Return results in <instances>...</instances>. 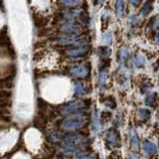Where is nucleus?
<instances>
[{"mask_svg":"<svg viewBox=\"0 0 159 159\" xmlns=\"http://www.w3.org/2000/svg\"><path fill=\"white\" fill-rule=\"evenodd\" d=\"M89 73V68L88 65H77L71 69V74L73 75L74 77L76 78H84L87 77Z\"/></svg>","mask_w":159,"mask_h":159,"instance_id":"5","label":"nucleus"},{"mask_svg":"<svg viewBox=\"0 0 159 159\" xmlns=\"http://www.w3.org/2000/svg\"><path fill=\"white\" fill-rule=\"evenodd\" d=\"M84 123H86V116H84V114L82 112H76L70 114L67 118H65L61 126L64 130L72 131L81 128Z\"/></svg>","mask_w":159,"mask_h":159,"instance_id":"1","label":"nucleus"},{"mask_svg":"<svg viewBox=\"0 0 159 159\" xmlns=\"http://www.w3.org/2000/svg\"><path fill=\"white\" fill-rule=\"evenodd\" d=\"M123 12V0H116V13L118 17H121Z\"/></svg>","mask_w":159,"mask_h":159,"instance_id":"15","label":"nucleus"},{"mask_svg":"<svg viewBox=\"0 0 159 159\" xmlns=\"http://www.w3.org/2000/svg\"><path fill=\"white\" fill-rule=\"evenodd\" d=\"M64 141L72 143L73 145L77 147L78 145H81V144L84 141V138L82 135H80V134H70V135H67L64 138Z\"/></svg>","mask_w":159,"mask_h":159,"instance_id":"9","label":"nucleus"},{"mask_svg":"<svg viewBox=\"0 0 159 159\" xmlns=\"http://www.w3.org/2000/svg\"><path fill=\"white\" fill-rule=\"evenodd\" d=\"M143 149H144V151H145L147 154H152L156 151V147L155 145H154L153 143L151 142H145V144H144V146H143Z\"/></svg>","mask_w":159,"mask_h":159,"instance_id":"13","label":"nucleus"},{"mask_svg":"<svg viewBox=\"0 0 159 159\" xmlns=\"http://www.w3.org/2000/svg\"><path fill=\"white\" fill-rule=\"evenodd\" d=\"M10 45V40H9V37L6 33V31H0V46L2 47H7Z\"/></svg>","mask_w":159,"mask_h":159,"instance_id":"11","label":"nucleus"},{"mask_svg":"<svg viewBox=\"0 0 159 159\" xmlns=\"http://www.w3.org/2000/svg\"><path fill=\"white\" fill-rule=\"evenodd\" d=\"M107 141L109 143H116L117 141V139H118L116 132L114 131V130H111L109 132H107Z\"/></svg>","mask_w":159,"mask_h":159,"instance_id":"14","label":"nucleus"},{"mask_svg":"<svg viewBox=\"0 0 159 159\" xmlns=\"http://www.w3.org/2000/svg\"><path fill=\"white\" fill-rule=\"evenodd\" d=\"M63 18L67 20V22H73L74 20L80 18L83 15V12L79 9H68L62 11Z\"/></svg>","mask_w":159,"mask_h":159,"instance_id":"6","label":"nucleus"},{"mask_svg":"<svg viewBox=\"0 0 159 159\" xmlns=\"http://www.w3.org/2000/svg\"><path fill=\"white\" fill-rule=\"evenodd\" d=\"M61 6L65 8H78L84 4V0H59Z\"/></svg>","mask_w":159,"mask_h":159,"instance_id":"8","label":"nucleus"},{"mask_svg":"<svg viewBox=\"0 0 159 159\" xmlns=\"http://www.w3.org/2000/svg\"><path fill=\"white\" fill-rule=\"evenodd\" d=\"M84 159H96L93 155H89V156H87V157H84Z\"/></svg>","mask_w":159,"mask_h":159,"instance_id":"24","label":"nucleus"},{"mask_svg":"<svg viewBox=\"0 0 159 159\" xmlns=\"http://www.w3.org/2000/svg\"><path fill=\"white\" fill-rule=\"evenodd\" d=\"M89 46H79V47H75L71 48L67 51V54L70 57L73 58H78V57H83L88 52H89Z\"/></svg>","mask_w":159,"mask_h":159,"instance_id":"7","label":"nucleus"},{"mask_svg":"<svg viewBox=\"0 0 159 159\" xmlns=\"http://www.w3.org/2000/svg\"><path fill=\"white\" fill-rule=\"evenodd\" d=\"M149 111H146V109H141L140 111V117L142 118V119H147L148 117H149Z\"/></svg>","mask_w":159,"mask_h":159,"instance_id":"18","label":"nucleus"},{"mask_svg":"<svg viewBox=\"0 0 159 159\" xmlns=\"http://www.w3.org/2000/svg\"><path fill=\"white\" fill-rule=\"evenodd\" d=\"M111 39H112V36H111V32H107L102 36V41L106 44H111Z\"/></svg>","mask_w":159,"mask_h":159,"instance_id":"17","label":"nucleus"},{"mask_svg":"<svg viewBox=\"0 0 159 159\" xmlns=\"http://www.w3.org/2000/svg\"><path fill=\"white\" fill-rule=\"evenodd\" d=\"M58 43L64 46H86L87 40L86 38L79 36H67L58 39Z\"/></svg>","mask_w":159,"mask_h":159,"instance_id":"2","label":"nucleus"},{"mask_svg":"<svg viewBox=\"0 0 159 159\" xmlns=\"http://www.w3.org/2000/svg\"><path fill=\"white\" fill-rule=\"evenodd\" d=\"M127 55H128L127 49H126V48H122V49H121V51H120V58H121V59H125V58L127 57Z\"/></svg>","mask_w":159,"mask_h":159,"instance_id":"20","label":"nucleus"},{"mask_svg":"<svg viewBox=\"0 0 159 159\" xmlns=\"http://www.w3.org/2000/svg\"><path fill=\"white\" fill-rule=\"evenodd\" d=\"M152 2H153V0H147V1L144 3L143 8L141 10V14L143 16H146V15L150 13V11L152 10Z\"/></svg>","mask_w":159,"mask_h":159,"instance_id":"12","label":"nucleus"},{"mask_svg":"<svg viewBox=\"0 0 159 159\" xmlns=\"http://www.w3.org/2000/svg\"><path fill=\"white\" fill-rule=\"evenodd\" d=\"M60 29H61L62 32L70 34L71 36H78V35L82 34L83 32L82 27L79 24L74 22H65L61 25Z\"/></svg>","mask_w":159,"mask_h":159,"instance_id":"3","label":"nucleus"},{"mask_svg":"<svg viewBox=\"0 0 159 159\" xmlns=\"http://www.w3.org/2000/svg\"><path fill=\"white\" fill-rule=\"evenodd\" d=\"M107 72H102L101 74H99V78H98V84H99V86L102 87L104 83H106L107 81Z\"/></svg>","mask_w":159,"mask_h":159,"instance_id":"16","label":"nucleus"},{"mask_svg":"<svg viewBox=\"0 0 159 159\" xmlns=\"http://www.w3.org/2000/svg\"><path fill=\"white\" fill-rule=\"evenodd\" d=\"M86 93V88L82 82H75V93L77 97H82Z\"/></svg>","mask_w":159,"mask_h":159,"instance_id":"10","label":"nucleus"},{"mask_svg":"<svg viewBox=\"0 0 159 159\" xmlns=\"http://www.w3.org/2000/svg\"><path fill=\"white\" fill-rule=\"evenodd\" d=\"M83 107H84V102L75 101V102H72L66 104V106H64L61 109V111L63 114H68V116H70V114L78 111L79 109L82 108Z\"/></svg>","mask_w":159,"mask_h":159,"instance_id":"4","label":"nucleus"},{"mask_svg":"<svg viewBox=\"0 0 159 159\" xmlns=\"http://www.w3.org/2000/svg\"><path fill=\"white\" fill-rule=\"evenodd\" d=\"M134 63H135L136 66H140V65H142L144 63V58L143 57H137L134 59Z\"/></svg>","mask_w":159,"mask_h":159,"instance_id":"19","label":"nucleus"},{"mask_svg":"<svg viewBox=\"0 0 159 159\" xmlns=\"http://www.w3.org/2000/svg\"><path fill=\"white\" fill-rule=\"evenodd\" d=\"M130 2L134 5V6H137L138 3L140 2V0H130Z\"/></svg>","mask_w":159,"mask_h":159,"instance_id":"23","label":"nucleus"},{"mask_svg":"<svg viewBox=\"0 0 159 159\" xmlns=\"http://www.w3.org/2000/svg\"><path fill=\"white\" fill-rule=\"evenodd\" d=\"M132 145H133V147H137V145H138V139H137L136 135L132 136Z\"/></svg>","mask_w":159,"mask_h":159,"instance_id":"21","label":"nucleus"},{"mask_svg":"<svg viewBox=\"0 0 159 159\" xmlns=\"http://www.w3.org/2000/svg\"><path fill=\"white\" fill-rule=\"evenodd\" d=\"M101 52L102 53V55H104V56H107V55L109 54V50L107 48H102Z\"/></svg>","mask_w":159,"mask_h":159,"instance_id":"22","label":"nucleus"},{"mask_svg":"<svg viewBox=\"0 0 159 159\" xmlns=\"http://www.w3.org/2000/svg\"><path fill=\"white\" fill-rule=\"evenodd\" d=\"M157 40H158V42H159V33H158V35H157Z\"/></svg>","mask_w":159,"mask_h":159,"instance_id":"25","label":"nucleus"}]
</instances>
